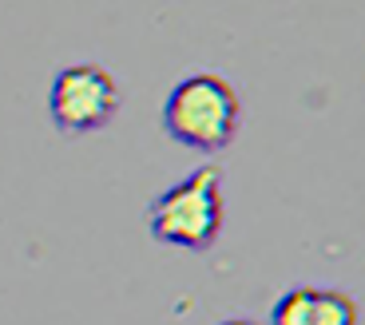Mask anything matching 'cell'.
<instances>
[{
    "label": "cell",
    "instance_id": "5b68a950",
    "mask_svg": "<svg viewBox=\"0 0 365 325\" xmlns=\"http://www.w3.org/2000/svg\"><path fill=\"white\" fill-rule=\"evenodd\" d=\"M314 309V286H294L270 309V325H310Z\"/></svg>",
    "mask_w": 365,
    "mask_h": 325
},
{
    "label": "cell",
    "instance_id": "277c9868",
    "mask_svg": "<svg viewBox=\"0 0 365 325\" xmlns=\"http://www.w3.org/2000/svg\"><path fill=\"white\" fill-rule=\"evenodd\" d=\"M310 325H357V301L341 289H314Z\"/></svg>",
    "mask_w": 365,
    "mask_h": 325
},
{
    "label": "cell",
    "instance_id": "7a4b0ae2",
    "mask_svg": "<svg viewBox=\"0 0 365 325\" xmlns=\"http://www.w3.org/2000/svg\"><path fill=\"white\" fill-rule=\"evenodd\" d=\"M147 230L163 246L210 250L222 230V171L199 167L191 179L155 195L147 207Z\"/></svg>",
    "mask_w": 365,
    "mask_h": 325
},
{
    "label": "cell",
    "instance_id": "6da1fadb",
    "mask_svg": "<svg viewBox=\"0 0 365 325\" xmlns=\"http://www.w3.org/2000/svg\"><path fill=\"white\" fill-rule=\"evenodd\" d=\"M242 127V96L222 72L182 76L163 100V131L191 151H222Z\"/></svg>",
    "mask_w": 365,
    "mask_h": 325
},
{
    "label": "cell",
    "instance_id": "8992f818",
    "mask_svg": "<svg viewBox=\"0 0 365 325\" xmlns=\"http://www.w3.org/2000/svg\"><path fill=\"white\" fill-rule=\"evenodd\" d=\"M219 325H258L255 317H227V321H219Z\"/></svg>",
    "mask_w": 365,
    "mask_h": 325
},
{
    "label": "cell",
    "instance_id": "3957f363",
    "mask_svg": "<svg viewBox=\"0 0 365 325\" xmlns=\"http://www.w3.org/2000/svg\"><path fill=\"white\" fill-rule=\"evenodd\" d=\"M119 83L103 63H68L52 76L48 115L64 135H91L115 119Z\"/></svg>",
    "mask_w": 365,
    "mask_h": 325
}]
</instances>
